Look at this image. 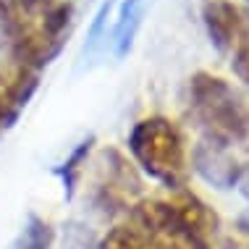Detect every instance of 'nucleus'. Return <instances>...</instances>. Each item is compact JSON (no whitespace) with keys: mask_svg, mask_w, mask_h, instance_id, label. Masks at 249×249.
Here are the masks:
<instances>
[{"mask_svg":"<svg viewBox=\"0 0 249 249\" xmlns=\"http://www.w3.org/2000/svg\"><path fill=\"white\" fill-rule=\"evenodd\" d=\"M97 249H178V247L168 244V241H163L150 231H144L137 223H121V226H113L100 239Z\"/></svg>","mask_w":249,"mask_h":249,"instance_id":"nucleus-9","label":"nucleus"},{"mask_svg":"<svg viewBox=\"0 0 249 249\" xmlns=\"http://www.w3.org/2000/svg\"><path fill=\"white\" fill-rule=\"evenodd\" d=\"M189 107L197 124L205 129V139L226 147L247 142L249 105L226 79L197 71L189 79Z\"/></svg>","mask_w":249,"mask_h":249,"instance_id":"nucleus-4","label":"nucleus"},{"mask_svg":"<svg viewBox=\"0 0 249 249\" xmlns=\"http://www.w3.org/2000/svg\"><path fill=\"white\" fill-rule=\"evenodd\" d=\"M233 73L249 87V42H244L233 53Z\"/></svg>","mask_w":249,"mask_h":249,"instance_id":"nucleus-13","label":"nucleus"},{"mask_svg":"<svg viewBox=\"0 0 249 249\" xmlns=\"http://www.w3.org/2000/svg\"><path fill=\"white\" fill-rule=\"evenodd\" d=\"M194 168L199 171V176L207 184L218 186V189H231L244 178V168L239 165V160L231 155V147L202 139L194 150Z\"/></svg>","mask_w":249,"mask_h":249,"instance_id":"nucleus-7","label":"nucleus"},{"mask_svg":"<svg viewBox=\"0 0 249 249\" xmlns=\"http://www.w3.org/2000/svg\"><path fill=\"white\" fill-rule=\"evenodd\" d=\"M139 21H142V0H126L124 8H121L118 24H116V53L118 55H126L131 50Z\"/></svg>","mask_w":249,"mask_h":249,"instance_id":"nucleus-12","label":"nucleus"},{"mask_svg":"<svg viewBox=\"0 0 249 249\" xmlns=\"http://www.w3.org/2000/svg\"><path fill=\"white\" fill-rule=\"evenodd\" d=\"M129 152L134 163L150 178L178 192L189 181V155L184 131L165 116H147L134 124L129 134Z\"/></svg>","mask_w":249,"mask_h":249,"instance_id":"nucleus-3","label":"nucleus"},{"mask_svg":"<svg viewBox=\"0 0 249 249\" xmlns=\"http://www.w3.org/2000/svg\"><path fill=\"white\" fill-rule=\"evenodd\" d=\"M202 24L218 53H236L249 42V24L233 0H202Z\"/></svg>","mask_w":249,"mask_h":249,"instance_id":"nucleus-5","label":"nucleus"},{"mask_svg":"<svg viewBox=\"0 0 249 249\" xmlns=\"http://www.w3.org/2000/svg\"><path fill=\"white\" fill-rule=\"evenodd\" d=\"M105 181L100 184L105 202H126L131 194L139 192V176L134 173V165L124 158L118 150H107L105 152Z\"/></svg>","mask_w":249,"mask_h":249,"instance_id":"nucleus-8","label":"nucleus"},{"mask_svg":"<svg viewBox=\"0 0 249 249\" xmlns=\"http://www.w3.org/2000/svg\"><path fill=\"white\" fill-rule=\"evenodd\" d=\"M39 87V71L8 60L0 66V131L11 129Z\"/></svg>","mask_w":249,"mask_h":249,"instance_id":"nucleus-6","label":"nucleus"},{"mask_svg":"<svg viewBox=\"0 0 249 249\" xmlns=\"http://www.w3.org/2000/svg\"><path fill=\"white\" fill-rule=\"evenodd\" d=\"M53 239H55V231L48 220L39 218V215H29L11 249H50Z\"/></svg>","mask_w":249,"mask_h":249,"instance_id":"nucleus-11","label":"nucleus"},{"mask_svg":"<svg viewBox=\"0 0 249 249\" xmlns=\"http://www.w3.org/2000/svg\"><path fill=\"white\" fill-rule=\"evenodd\" d=\"M134 223L178 249H210L220 218L194 192L178 189L171 199H142L134 207Z\"/></svg>","mask_w":249,"mask_h":249,"instance_id":"nucleus-2","label":"nucleus"},{"mask_svg":"<svg viewBox=\"0 0 249 249\" xmlns=\"http://www.w3.org/2000/svg\"><path fill=\"white\" fill-rule=\"evenodd\" d=\"M247 142H249V137H247Z\"/></svg>","mask_w":249,"mask_h":249,"instance_id":"nucleus-15","label":"nucleus"},{"mask_svg":"<svg viewBox=\"0 0 249 249\" xmlns=\"http://www.w3.org/2000/svg\"><path fill=\"white\" fill-rule=\"evenodd\" d=\"M11 11V60L42 71L66 48L71 29V0H5Z\"/></svg>","mask_w":249,"mask_h":249,"instance_id":"nucleus-1","label":"nucleus"},{"mask_svg":"<svg viewBox=\"0 0 249 249\" xmlns=\"http://www.w3.org/2000/svg\"><path fill=\"white\" fill-rule=\"evenodd\" d=\"M11 39V11L5 0H0V48H8Z\"/></svg>","mask_w":249,"mask_h":249,"instance_id":"nucleus-14","label":"nucleus"},{"mask_svg":"<svg viewBox=\"0 0 249 249\" xmlns=\"http://www.w3.org/2000/svg\"><path fill=\"white\" fill-rule=\"evenodd\" d=\"M92 144H95V137H89V139H84V142H79L76 150H73L69 158L63 160V165H60L58 171H55L58 178H60V184H63L66 197H71L73 189H76L79 178H82V173H84L87 158H89V152H92Z\"/></svg>","mask_w":249,"mask_h":249,"instance_id":"nucleus-10","label":"nucleus"}]
</instances>
